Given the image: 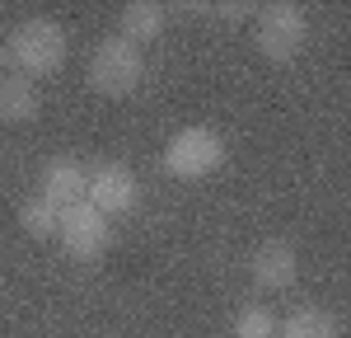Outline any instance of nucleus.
<instances>
[{
	"mask_svg": "<svg viewBox=\"0 0 351 338\" xmlns=\"http://www.w3.org/2000/svg\"><path fill=\"white\" fill-rule=\"evenodd\" d=\"M141 76H145V56L132 43H122L117 33L104 38L89 56V89H99L104 99H127L141 84Z\"/></svg>",
	"mask_w": 351,
	"mask_h": 338,
	"instance_id": "f03ea898",
	"label": "nucleus"
},
{
	"mask_svg": "<svg viewBox=\"0 0 351 338\" xmlns=\"http://www.w3.org/2000/svg\"><path fill=\"white\" fill-rule=\"evenodd\" d=\"M43 109V99H38V84L28 80V76H0V122L5 127H19V122H33Z\"/></svg>",
	"mask_w": 351,
	"mask_h": 338,
	"instance_id": "1a4fd4ad",
	"label": "nucleus"
},
{
	"mask_svg": "<svg viewBox=\"0 0 351 338\" xmlns=\"http://www.w3.org/2000/svg\"><path fill=\"white\" fill-rule=\"evenodd\" d=\"M66 28L56 24V19H43V14H33L24 24H14V33L5 38V52H10V66L28 76V80H38V76H56L61 66H66Z\"/></svg>",
	"mask_w": 351,
	"mask_h": 338,
	"instance_id": "f257e3e1",
	"label": "nucleus"
},
{
	"mask_svg": "<svg viewBox=\"0 0 351 338\" xmlns=\"http://www.w3.org/2000/svg\"><path fill=\"white\" fill-rule=\"evenodd\" d=\"M14 216H19V230L33 235V240H52V235H56V207L43 193H28L24 202H19Z\"/></svg>",
	"mask_w": 351,
	"mask_h": 338,
	"instance_id": "9b49d317",
	"label": "nucleus"
},
{
	"mask_svg": "<svg viewBox=\"0 0 351 338\" xmlns=\"http://www.w3.org/2000/svg\"><path fill=\"white\" fill-rule=\"evenodd\" d=\"M234 338H276V315L267 306H243L234 319Z\"/></svg>",
	"mask_w": 351,
	"mask_h": 338,
	"instance_id": "ddd939ff",
	"label": "nucleus"
},
{
	"mask_svg": "<svg viewBox=\"0 0 351 338\" xmlns=\"http://www.w3.org/2000/svg\"><path fill=\"white\" fill-rule=\"evenodd\" d=\"M136 197H141V183L127 165L117 160H104V165L89 169V188H84V202L104 216H127L136 212Z\"/></svg>",
	"mask_w": 351,
	"mask_h": 338,
	"instance_id": "423d86ee",
	"label": "nucleus"
},
{
	"mask_svg": "<svg viewBox=\"0 0 351 338\" xmlns=\"http://www.w3.org/2000/svg\"><path fill=\"white\" fill-rule=\"evenodd\" d=\"M276 338H337V319L328 310H295L291 319H281Z\"/></svg>",
	"mask_w": 351,
	"mask_h": 338,
	"instance_id": "f8f14e48",
	"label": "nucleus"
},
{
	"mask_svg": "<svg viewBox=\"0 0 351 338\" xmlns=\"http://www.w3.org/2000/svg\"><path fill=\"white\" fill-rule=\"evenodd\" d=\"M304 38H309V19H304V10L291 5V0L267 5L258 14V28H253V43H258V52L267 56V61H295Z\"/></svg>",
	"mask_w": 351,
	"mask_h": 338,
	"instance_id": "20e7f679",
	"label": "nucleus"
},
{
	"mask_svg": "<svg viewBox=\"0 0 351 338\" xmlns=\"http://www.w3.org/2000/svg\"><path fill=\"white\" fill-rule=\"evenodd\" d=\"M220 165H225V141L211 127H183V132H173L169 146H164V174H173L183 183L206 179Z\"/></svg>",
	"mask_w": 351,
	"mask_h": 338,
	"instance_id": "7ed1b4c3",
	"label": "nucleus"
},
{
	"mask_svg": "<svg viewBox=\"0 0 351 338\" xmlns=\"http://www.w3.org/2000/svg\"><path fill=\"white\" fill-rule=\"evenodd\" d=\"M164 33V10L160 5H150V0H136L122 10V19H117V38L122 43H132L136 52L145 47V43H155Z\"/></svg>",
	"mask_w": 351,
	"mask_h": 338,
	"instance_id": "9d476101",
	"label": "nucleus"
},
{
	"mask_svg": "<svg viewBox=\"0 0 351 338\" xmlns=\"http://www.w3.org/2000/svg\"><path fill=\"white\" fill-rule=\"evenodd\" d=\"M56 240L71 258L89 263V258H99L108 249V216L94 212L89 202H71V207L56 212Z\"/></svg>",
	"mask_w": 351,
	"mask_h": 338,
	"instance_id": "39448f33",
	"label": "nucleus"
},
{
	"mask_svg": "<svg viewBox=\"0 0 351 338\" xmlns=\"http://www.w3.org/2000/svg\"><path fill=\"white\" fill-rule=\"evenodd\" d=\"M84 188H89V165L75 160V155H52L43 165V188L38 193L52 202L56 212L71 207V202H84Z\"/></svg>",
	"mask_w": 351,
	"mask_h": 338,
	"instance_id": "0eeeda50",
	"label": "nucleus"
},
{
	"mask_svg": "<svg viewBox=\"0 0 351 338\" xmlns=\"http://www.w3.org/2000/svg\"><path fill=\"white\" fill-rule=\"evenodd\" d=\"M295 273H300V258H295V245H291V240H267L263 249L253 254V282H258L263 291L291 286Z\"/></svg>",
	"mask_w": 351,
	"mask_h": 338,
	"instance_id": "6e6552de",
	"label": "nucleus"
},
{
	"mask_svg": "<svg viewBox=\"0 0 351 338\" xmlns=\"http://www.w3.org/2000/svg\"><path fill=\"white\" fill-rule=\"evenodd\" d=\"M5 66H10V52H5V38H0V76H5Z\"/></svg>",
	"mask_w": 351,
	"mask_h": 338,
	"instance_id": "4468645a",
	"label": "nucleus"
}]
</instances>
